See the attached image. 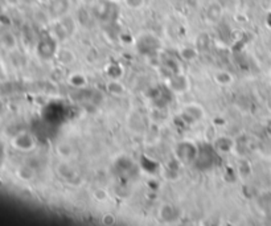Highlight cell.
Segmentation results:
<instances>
[{"label": "cell", "mask_w": 271, "mask_h": 226, "mask_svg": "<svg viewBox=\"0 0 271 226\" xmlns=\"http://www.w3.org/2000/svg\"><path fill=\"white\" fill-rule=\"evenodd\" d=\"M110 86H111V88H114V90H110V92L113 93L114 95H122V94L124 93L123 85L118 82V81H114V82H111Z\"/></svg>", "instance_id": "cell-10"}, {"label": "cell", "mask_w": 271, "mask_h": 226, "mask_svg": "<svg viewBox=\"0 0 271 226\" xmlns=\"http://www.w3.org/2000/svg\"><path fill=\"white\" fill-rule=\"evenodd\" d=\"M57 152L60 153L62 157H65V159H69L72 156V153H73V148L68 143H60L58 147H57Z\"/></svg>", "instance_id": "cell-6"}, {"label": "cell", "mask_w": 271, "mask_h": 226, "mask_svg": "<svg viewBox=\"0 0 271 226\" xmlns=\"http://www.w3.org/2000/svg\"><path fill=\"white\" fill-rule=\"evenodd\" d=\"M93 196L96 197L97 201H106V200L109 199V194H107V192H106L105 189H101V188H98V189H96L94 192H93Z\"/></svg>", "instance_id": "cell-8"}, {"label": "cell", "mask_w": 271, "mask_h": 226, "mask_svg": "<svg viewBox=\"0 0 271 226\" xmlns=\"http://www.w3.org/2000/svg\"><path fill=\"white\" fill-rule=\"evenodd\" d=\"M207 15L208 19L212 20V21H218L221 16H222V8H221V5L217 4V3H212V4L208 7Z\"/></svg>", "instance_id": "cell-4"}, {"label": "cell", "mask_w": 271, "mask_h": 226, "mask_svg": "<svg viewBox=\"0 0 271 226\" xmlns=\"http://www.w3.org/2000/svg\"><path fill=\"white\" fill-rule=\"evenodd\" d=\"M102 224H105V225H114L115 222H116V217H115L113 213H105L101 218Z\"/></svg>", "instance_id": "cell-9"}, {"label": "cell", "mask_w": 271, "mask_h": 226, "mask_svg": "<svg viewBox=\"0 0 271 226\" xmlns=\"http://www.w3.org/2000/svg\"><path fill=\"white\" fill-rule=\"evenodd\" d=\"M68 56H73V53L69 51H60L58 53V57H60V60L64 62V64H70V62H73V58H68Z\"/></svg>", "instance_id": "cell-11"}, {"label": "cell", "mask_w": 271, "mask_h": 226, "mask_svg": "<svg viewBox=\"0 0 271 226\" xmlns=\"http://www.w3.org/2000/svg\"><path fill=\"white\" fill-rule=\"evenodd\" d=\"M179 216L177 209L172 205V204H163L159 209V217L166 222H172L175 221L176 218Z\"/></svg>", "instance_id": "cell-2"}, {"label": "cell", "mask_w": 271, "mask_h": 226, "mask_svg": "<svg viewBox=\"0 0 271 226\" xmlns=\"http://www.w3.org/2000/svg\"><path fill=\"white\" fill-rule=\"evenodd\" d=\"M68 8H69V0H55L51 5V9L58 18L64 16Z\"/></svg>", "instance_id": "cell-3"}, {"label": "cell", "mask_w": 271, "mask_h": 226, "mask_svg": "<svg viewBox=\"0 0 271 226\" xmlns=\"http://www.w3.org/2000/svg\"><path fill=\"white\" fill-rule=\"evenodd\" d=\"M12 144L16 150H20V151H24V152H28V151H32L36 147V142L31 134L28 132H21V134L16 135L12 140Z\"/></svg>", "instance_id": "cell-1"}, {"label": "cell", "mask_w": 271, "mask_h": 226, "mask_svg": "<svg viewBox=\"0 0 271 226\" xmlns=\"http://www.w3.org/2000/svg\"><path fill=\"white\" fill-rule=\"evenodd\" d=\"M122 1L127 8L134 9V11L142 9L146 5V0H122Z\"/></svg>", "instance_id": "cell-5"}, {"label": "cell", "mask_w": 271, "mask_h": 226, "mask_svg": "<svg viewBox=\"0 0 271 226\" xmlns=\"http://www.w3.org/2000/svg\"><path fill=\"white\" fill-rule=\"evenodd\" d=\"M70 83L76 86V88H82L86 85V77H83L82 74L76 73L73 74V77L70 78Z\"/></svg>", "instance_id": "cell-7"}]
</instances>
